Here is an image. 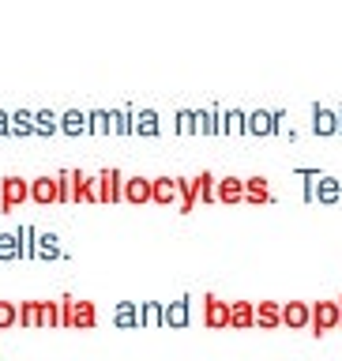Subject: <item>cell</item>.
Returning a JSON list of instances; mask_svg holds the SVG:
<instances>
[{
	"label": "cell",
	"instance_id": "1",
	"mask_svg": "<svg viewBox=\"0 0 342 361\" xmlns=\"http://www.w3.org/2000/svg\"><path fill=\"white\" fill-rule=\"evenodd\" d=\"M30 200V180L27 177H16V173H8L4 180H0V211H16L19 203H27Z\"/></svg>",
	"mask_w": 342,
	"mask_h": 361
},
{
	"label": "cell",
	"instance_id": "2",
	"mask_svg": "<svg viewBox=\"0 0 342 361\" xmlns=\"http://www.w3.org/2000/svg\"><path fill=\"white\" fill-rule=\"evenodd\" d=\"M98 203H124V173L117 166L98 169Z\"/></svg>",
	"mask_w": 342,
	"mask_h": 361
},
{
	"label": "cell",
	"instance_id": "3",
	"mask_svg": "<svg viewBox=\"0 0 342 361\" xmlns=\"http://www.w3.org/2000/svg\"><path fill=\"white\" fill-rule=\"evenodd\" d=\"M72 203H98V173L72 169Z\"/></svg>",
	"mask_w": 342,
	"mask_h": 361
},
{
	"label": "cell",
	"instance_id": "4",
	"mask_svg": "<svg viewBox=\"0 0 342 361\" xmlns=\"http://www.w3.org/2000/svg\"><path fill=\"white\" fill-rule=\"evenodd\" d=\"M30 203H38V207H45V203H61V188H56V173L53 177H34L30 180Z\"/></svg>",
	"mask_w": 342,
	"mask_h": 361
},
{
	"label": "cell",
	"instance_id": "5",
	"mask_svg": "<svg viewBox=\"0 0 342 361\" xmlns=\"http://www.w3.org/2000/svg\"><path fill=\"white\" fill-rule=\"evenodd\" d=\"M154 196V177H124V203H151Z\"/></svg>",
	"mask_w": 342,
	"mask_h": 361
},
{
	"label": "cell",
	"instance_id": "6",
	"mask_svg": "<svg viewBox=\"0 0 342 361\" xmlns=\"http://www.w3.org/2000/svg\"><path fill=\"white\" fill-rule=\"evenodd\" d=\"M113 324H117L121 331H135V327H143V305L117 301V309H113Z\"/></svg>",
	"mask_w": 342,
	"mask_h": 361
},
{
	"label": "cell",
	"instance_id": "7",
	"mask_svg": "<svg viewBox=\"0 0 342 361\" xmlns=\"http://www.w3.org/2000/svg\"><path fill=\"white\" fill-rule=\"evenodd\" d=\"M61 132L72 135V140H79V135H90L87 109H64V113H61Z\"/></svg>",
	"mask_w": 342,
	"mask_h": 361
},
{
	"label": "cell",
	"instance_id": "8",
	"mask_svg": "<svg viewBox=\"0 0 342 361\" xmlns=\"http://www.w3.org/2000/svg\"><path fill=\"white\" fill-rule=\"evenodd\" d=\"M16 259H23V226L0 233V264H16Z\"/></svg>",
	"mask_w": 342,
	"mask_h": 361
},
{
	"label": "cell",
	"instance_id": "9",
	"mask_svg": "<svg viewBox=\"0 0 342 361\" xmlns=\"http://www.w3.org/2000/svg\"><path fill=\"white\" fill-rule=\"evenodd\" d=\"M34 113H38V109H27V106H19L16 113H11V135H16V140H30V135H38V128H34Z\"/></svg>",
	"mask_w": 342,
	"mask_h": 361
},
{
	"label": "cell",
	"instance_id": "10",
	"mask_svg": "<svg viewBox=\"0 0 342 361\" xmlns=\"http://www.w3.org/2000/svg\"><path fill=\"white\" fill-rule=\"evenodd\" d=\"M173 200H181V185H177V177H154V196H151V203L166 207V203H173Z\"/></svg>",
	"mask_w": 342,
	"mask_h": 361
},
{
	"label": "cell",
	"instance_id": "11",
	"mask_svg": "<svg viewBox=\"0 0 342 361\" xmlns=\"http://www.w3.org/2000/svg\"><path fill=\"white\" fill-rule=\"evenodd\" d=\"M38 259H64L61 237L53 230H38Z\"/></svg>",
	"mask_w": 342,
	"mask_h": 361
},
{
	"label": "cell",
	"instance_id": "12",
	"mask_svg": "<svg viewBox=\"0 0 342 361\" xmlns=\"http://www.w3.org/2000/svg\"><path fill=\"white\" fill-rule=\"evenodd\" d=\"M19 327H45V316H42V301H19Z\"/></svg>",
	"mask_w": 342,
	"mask_h": 361
},
{
	"label": "cell",
	"instance_id": "13",
	"mask_svg": "<svg viewBox=\"0 0 342 361\" xmlns=\"http://www.w3.org/2000/svg\"><path fill=\"white\" fill-rule=\"evenodd\" d=\"M331 324H338V305L320 301V305H316V312H312V327H316V335H324Z\"/></svg>",
	"mask_w": 342,
	"mask_h": 361
},
{
	"label": "cell",
	"instance_id": "14",
	"mask_svg": "<svg viewBox=\"0 0 342 361\" xmlns=\"http://www.w3.org/2000/svg\"><path fill=\"white\" fill-rule=\"evenodd\" d=\"M34 128H38L42 140H49V135L61 132V113H53V109H38V113H34Z\"/></svg>",
	"mask_w": 342,
	"mask_h": 361
},
{
	"label": "cell",
	"instance_id": "15",
	"mask_svg": "<svg viewBox=\"0 0 342 361\" xmlns=\"http://www.w3.org/2000/svg\"><path fill=\"white\" fill-rule=\"evenodd\" d=\"M94 324H98V305L75 301V331H94Z\"/></svg>",
	"mask_w": 342,
	"mask_h": 361
},
{
	"label": "cell",
	"instance_id": "16",
	"mask_svg": "<svg viewBox=\"0 0 342 361\" xmlns=\"http://www.w3.org/2000/svg\"><path fill=\"white\" fill-rule=\"evenodd\" d=\"M113 113V132L117 135H135V109L132 106H117Z\"/></svg>",
	"mask_w": 342,
	"mask_h": 361
},
{
	"label": "cell",
	"instance_id": "17",
	"mask_svg": "<svg viewBox=\"0 0 342 361\" xmlns=\"http://www.w3.org/2000/svg\"><path fill=\"white\" fill-rule=\"evenodd\" d=\"M207 327H230V309L219 298H207V316H203Z\"/></svg>",
	"mask_w": 342,
	"mask_h": 361
},
{
	"label": "cell",
	"instance_id": "18",
	"mask_svg": "<svg viewBox=\"0 0 342 361\" xmlns=\"http://www.w3.org/2000/svg\"><path fill=\"white\" fill-rule=\"evenodd\" d=\"M162 124H158V113L154 109H135V135H158Z\"/></svg>",
	"mask_w": 342,
	"mask_h": 361
},
{
	"label": "cell",
	"instance_id": "19",
	"mask_svg": "<svg viewBox=\"0 0 342 361\" xmlns=\"http://www.w3.org/2000/svg\"><path fill=\"white\" fill-rule=\"evenodd\" d=\"M282 320H286L290 327H305V324H312V309L309 305H301V301H293L282 309Z\"/></svg>",
	"mask_w": 342,
	"mask_h": 361
},
{
	"label": "cell",
	"instance_id": "20",
	"mask_svg": "<svg viewBox=\"0 0 342 361\" xmlns=\"http://www.w3.org/2000/svg\"><path fill=\"white\" fill-rule=\"evenodd\" d=\"M188 301L192 298H181L173 305H166V327H185L192 320V316H188Z\"/></svg>",
	"mask_w": 342,
	"mask_h": 361
},
{
	"label": "cell",
	"instance_id": "21",
	"mask_svg": "<svg viewBox=\"0 0 342 361\" xmlns=\"http://www.w3.org/2000/svg\"><path fill=\"white\" fill-rule=\"evenodd\" d=\"M177 185H181V214H188L192 207H196V200H200V180L177 177Z\"/></svg>",
	"mask_w": 342,
	"mask_h": 361
},
{
	"label": "cell",
	"instance_id": "22",
	"mask_svg": "<svg viewBox=\"0 0 342 361\" xmlns=\"http://www.w3.org/2000/svg\"><path fill=\"white\" fill-rule=\"evenodd\" d=\"M90 117V135H109L113 132V113L109 109H87Z\"/></svg>",
	"mask_w": 342,
	"mask_h": 361
},
{
	"label": "cell",
	"instance_id": "23",
	"mask_svg": "<svg viewBox=\"0 0 342 361\" xmlns=\"http://www.w3.org/2000/svg\"><path fill=\"white\" fill-rule=\"evenodd\" d=\"M241 196H245V180H237V177H226V180H219V200L233 203V200H241Z\"/></svg>",
	"mask_w": 342,
	"mask_h": 361
},
{
	"label": "cell",
	"instance_id": "24",
	"mask_svg": "<svg viewBox=\"0 0 342 361\" xmlns=\"http://www.w3.org/2000/svg\"><path fill=\"white\" fill-rule=\"evenodd\" d=\"M166 324V309L158 301H143V327H162Z\"/></svg>",
	"mask_w": 342,
	"mask_h": 361
},
{
	"label": "cell",
	"instance_id": "25",
	"mask_svg": "<svg viewBox=\"0 0 342 361\" xmlns=\"http://www.w3.org/2000/svg\"><path fill=\"white\" fill-rule=\"evenodd\" d=\"M19 324V305L16 301H0V331H11Z\"/></svg>",
	"mask_w": 342,
	"mask_h": 361
},
{
	"label": "cell",
	"instance_id": "26",
	"mask_svg": "<svg viewBox=\"0 0 342 361\" xmlns=\"http://www.w3.org/2000/svg\"><path fill=\"white\" fill-rule=\"evenodd\" d=\"M248 324H256V312L248 309L245 301L233 305V309H230V327H248Z\"/></svg>",
	"mask_w": 342,
	"mask_h": 361
},
{
	"label": "cell",
	"instance_id": "27",
	"mask_svg": "<svg viewBox=\"0 0 342 361\" xmlns=\"http://www.w3.org/2000/svg\"><path fill=\"white\" fill-rule=\"evenodd\" d=\"M23 259H38V230L23 226Z\"/></svg>",
	"mask_w": 342,
	"mask_h": 361
},
{
	"label": "cell",
	"instance_id": "28",
	"mask_svg": "<svg viewBox=\"0 0 342 361\" xmlns=\"http://www.w3.org/2000/svg\"><path fill=\"white\" fill-rule=\"evenodd\" d=\"M42 316H45V327H64V320H61V301H42Z\"/></svg>",
	"mask_w": 342,
	"mask_h": 361
},
{
	"label": "cell",
	"instance_id": "29",
	"mask_svg": "<svg viewBox=\"0 0 342 361\" xmlns=\"http://www.w3.org/2000/svg\"><path fill=\"white\" fill-rule=\"evenodd\" d=\"M75 301L79 298H72V293L61 298V320H64V327H72V331H75Z\"/></svg>",
	"mask_w": 342,
	"mask_h": 361
},
{
	"label": "cell",
	"instance_id": "30",
	"mask_svg": "<svg viewBox=\"0 0 342 361\" xmlns=\"http://www.w3.org/2000/svg\"><path fill=\"white\" fill-rule=\"evenodd\" d=\"M56 188H61V203H72V169L56 173Z\"/></svg>",
	"mask_w": 342,
	"mask_h": 361
},
{
	"label": "cell",
	"instance_id": "31",
	"mask_svg": "<svg viewBox=\"0 0 342 361\" xmlns=\"http://www.w3.org/2000/svg\"><path fill=\"white\" fill-rule=\"evenodd\" d=\"M196 180H200V200H214V196H219V188H214V177H211V173H200Z\"/></svg>",
	"mask_w": 342,
	"mask_h": 361
},
{
	"label": "cell",
	"instance_id": "32",
	"mask_svg": "<svg viewBox=\"0 0 342 361\" xmlns=\"http://www.w3.org/2000/svg\"><path fill=\"white\" fill-rule=\"evenodd\" d=\"M192 121H196V117H192L188 109H181V113H177V132H192V128H196Z\"/></svg>",
	"mask_w": 342,
	"mask_h": 361
},
{
	"label": "cell",
	"instance_id": "33",
	"mask_svg": "<svg viewBox=\"0 0 342 361\" xmlns=\"http://www.w3.org/2000/svg\"><path fill=\"white\" fill-rule=\"evenodd\" d=\"M4 135H11V113L0 109V140H4Z\"/></svg>",
	"mask_w": 342,
	"mask_h": 361
},
{
	"label": "cell",
	"instance_id": "34",
	"mask_svg": "<svg viewBox=\"0 0 342 361\" xmlns=\"http://www.w3.org/2000/svg\"><path fill=\"white\" fill-rule=\"evenodd\" d=\"M327 128H331V113L320 109V132H327Z\"/></svg>",
	"mask_w": 342,
	"mask_h": 361
},
{
	"label": "cell",
	"instance_id": "35",
	"mask_svg": "<svg viewBox=\"0 0 342 361\" xmlns=\"http://www.w3.org/2000/svg\"><path fill=\"white\" fill-rule=\"evenodd\" d=\"M252 128L256 132H267V117H252Z\"/></svg>",
	"mask_w": 342,
	"mask_h": 361
}]
</instances>
